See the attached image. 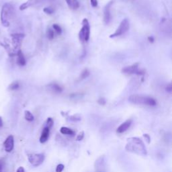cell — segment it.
<instances>
[{"mask_svg": "<svg viewBox=\"0 0 172 172\" xmlns=\"http://www.w3.org/2000/svg\"><path fill=\"white\" fill-rule=\"evenodd\" d=\"M49 133H50V129H49V128L47 127L44 128L43 131L41 133V137H40V143H45V142H47L48 139H49Z\"/></svg>", "mask_w": 172, "mask_h": 172, "instance_id": "obj_13", "label": "cell"}, {"mask_svg": "<svg viewBox=\"0 0 172 172\" xmlns=\"http://www.w3.org/2000/svg\"><path fill=\"white\" fill-rule=\"evenodd\" d=\"M47 37L50 40H52L54 38V32L52 29H49L47 31Z\"/></svg>", "mask_w": 172, "mask_h": 172, "instance_id": "obj_23", "label": "cell"}, {"mask_svg": "<svg viewBox=\"0 0 172 172\" xmlns=\"http://www.w3.org/2000/svg\"><path fill=\"white\" fill-rule=\"evenodd\" d=\"M171 90H172L171 85V84H169V85H168L167 86V87H166V91H168V92H171Z\"/></svg>", "mask_w": 172, "mask_h": 172, "instance_id": "obj_32", "label": "cell"}, {"mask_svg": "<svg viewBox=\"0 0 172 172\" xmlns=\"http://www.w3.org/2000/svg\"><path fill=\"white\" fill-rule=\"evenodd\" d=\"M24 117H25V119L28 122L33 121L34 119H35L33 114L28 110H26L24 112Z\"/></svg>", "mask_w": 172, "mask_h": 172, "instance_id": "obj_19", "label": "cell"}, {"mask_svg": "<svg viewBox=\"0 0 172 172\" xmlns=\"http://www.w3.org/2000/svg\"><path fill=\"white\" fill-rule=\"evenodd\" d=\"M68 6L72 9H77L79 6V3L77 0H65Z\"/></svg>", "mask_w": 172, "mask_h": 172, "instance_id": "obj_15", "label": "cell"}, {"mask_svg": "<svg viewBox=\"0 0 172 172\" xmlns=\"http://www.w3.org/2000/svg\"><path fill=\"white\" fill-rule=\"evenodd\" d=\"M138 67H139V64L135 63L134 65L128 66L126 67L123 69V72L124 73L127 74H133V73H139V70H138Z\"/></svg>", "mask_w": 172, "mask_h": 172, "instance_id": "obj_11", "label": "cell"}, {"mask_svg": "<svg viewBox=\"0 0 172 172\" xmlns=\"http://www.w3.org/2000/svg\"><path fill=\"white\" fill-rule=\"evenodd\" d=\"M129 27H130L129 21L128 20V19L127 18L124 19L121 22V24H120L119 28L116 29V30L115 31V33H113L112 35H110V37L114 38L124 35V34L126 33L128 30H129Z\"/></svg>", "mask_w": 172, "mask_h": 172, "instance_id": "obj_6", "label": "cell"}, {"mask_svg": "<svg viewBox=\"0 0 172 172\" xmlns=\"http://www.w3.org/2000/svg\"><path fill=\"white\" fill-rule=\"evenodd\" d=\"M89 75V71L88 69H84L83 71L81 72V75H80V78L81 79H85V78H87Z\"/></svg>", "mask_w": 172, "mask_h": 172, "instance_id": "obj_20", "label": "cell"}, {"mask_svg": "<svg viewBox=\"0 0 172 172\" xmlns=\"http://www.w3.org/2000/svg\"><path fill=\"white\" fill-rule=\"evenodd\" d=\"M28 159L32 165L34 167H38L41 165L45 161V156L43 153L30 154L28 156Z\"/></svg>", "mask_w": 172, "mask_h": 172, "instance_id": "obj_5", "label": "cell"}, {"mask_svg": "<svg viewBox=\"0 0 172 172\" xmlns=\"http://www.w3.org/2000/svg\"><path fill=\"white\" fill-rule=\"evenodd\" d=\"M13 40V45L14 46L15 49H18L21 45L22 39H23L24 35L22 34H15V35H12Z\"/></svg>", "mask_w": 172, "mask_h": 172, "instance_id": "obj_10", "label": "cell"}, {"mask_svg": "<svg viewBox=\"0 0 172 172\" xmlns=\"http://www.w3.org/2000/svg\"><path fill=\"white\" fill-rule=\"evenodd\" d=\"M30 5H31L30 3H29L28 1L27 2L22 3V4L20 6V10H24V9L28 8V7L29 6H30Z\"/></svg>", "mask_w": 172, "mask_h": 172, "instance_id": "obj_21", "label": "cell"}, {"mask_svg": "<svg viewBox=\"0 0 172 172\" xmlns=\"http://www.w3.org/2000/svg\"><path fill=\"white\" fill-rule=\"evenodd\" d=\"M5 165V160L4 159H0V171H2L3 168Z\"/></svg>", "mask_w": 172, "mask_h": 172, "instance_id": "obj_28", "label": "cell"}, {"mask_svg": "<svg viewBox=\"0 0 172 172\" xmlns=\"http://www.w3.org/2000/svg\"><path fill=\"white\" fill-rule=\"evenodd\" d=\"M53 29L55 30L56 32H57V34H59V35L61 34V33H62L61 28L60 27L59 25H57V24H53Z\"/></svg>", "mask_w": 172, "mask_h": 172, "instance_id": "obj_24", "label": "cell"}, {"mask_svg": "<svg viewBox=\"0 0 172 172\" xmlns=\"http://www.w3.org/2000/svg\"><path fill=\"white\" fill-rule=\"evenodd\" d=\"M64 168H65V166H64L63 164L60 163L56 167V172H62L63 171Z\"/></svg>", "mask_w": 172, "mask_h": 172, "instance_id": "obj_25", "label": "cell"}, {"mask_svg": "<svg viewBox=\"0 0 172 172\" xmlns=\"http://www.w3.org/2000/svg\"><path fill=\"white\" fill-rule=\"evenodd\" d=\"M3 127V120L1 119V117L0 116V128Z\"/></svg>", "mask_w": 172, "mask_h": 172, "instance_id": "obj_34", "label": "cell"}, {"mask_svg": "<svg viewBox=\"0 0 172 172\" xmlns=\"http://www.w3.org/2000/svg\"><path fill=\"white\" fill-rule=\"evenodd\" d=\"M14 14V7L11 3H5L1 11V22L4 27H8Z\"/></svg>", "mask_w": 172, "mask_h": 172, "instance_id": "obj_2", "label": "cell"}, {"mask_svg": "<svg viewBox=\"0 0 172 172\" xmlns=\"http://www.w3.org/2000/svg\"><path fill=\"white\" fill-rule=\"evenodd\" d=\"M132 124V120L131 119H129L127 121H126L125 123H123V124H121V125L118 127V129L116 130L117 133L121 134L125 133V131H127L128 129H129L130 127H131Z\"/></svg>", "mask_w": 172, "mask_h": 172, "instance_id": "obj_9", "label": "cell"}, {"mask_svg": "<svg viewBox=\"0 0 172 172\" xmlns=\"http://www.w3.org/2000/svg\"><path fill=\"white\" fill-rule=\"evenodd\" d=\"M105 166V161H104V157L101 156L98 159H96L95 163V167L97 169V171H104L102 168L104 167Z\"/></svg>", "mask_w": 172, "mask_h": 172, "instance_id": "obj_12", "label": "cell"}, {"mask_svg": "<svg viewBox=\"0 0 172 172\" xmlns=\"http://www.w3.org/2000/svg\"><path fill=\"white\" fill-rule=\"evenodd\" d=\"M16 172H25V169H24V168L21 166V167H19L18 168Z\"/></svg>", "mask_w": 172, "mask_h": 172, "instance_id": "obj_33", "label": "cell"}, {"mask_svg": "<svg viewBox=\"0 0 172 172\" xmlns=\"http://www.w3.org/2000/svg\"><path fill=\"white\" fill-rule=\"evenodd\" d=\"M44 12H45V13L48 14H51L53 12V9H52L51 7H45V8L44 9Z\"/></svg>", "mask_w": 172, "mask_h": 172, "instance_id": "obj_27", "label": "cell"}, {"mask_svg": "<svg viewBox=\"0 0 172 172\" xmlns=\"http://www.w3.org/2000/svg\"><path fill=\"white\" fill-rule=\"evenodd\" d=\"M129 101L130 102L135 104H141L147 105L150 106H155L157 104V102L155 99L150 97L143 96L139 95H132L129 98Z\"/></svg>", "mask_w": 172, "mask_h": 172, "instance_id": "obj_3", "label": "cell"}, {"mask_svg": "<svg viewBox=\"0 0 172 172\" xmlns=\"http://www.w3.org/2000/svg\"><path fill=\"white\" fill-rule=\"evenodd\" d=\"M149 40L150 42H153V41H154L153 37H149Z\"/></svg>", "mask_w": 172, "mask_h": 172, "instance_id": "obj_35", "label": "cell"}, {"mask_svg": "<svg viewBox=\"0 0 172 172\" xmlns=\"http://www.w3.org/2000/svg\"><path fill=\"white\" fill-rule=\"evenodd\" d=\"M113 3V1H111L106 5L104 9V22L106 24H108L112 20V15L110 12L111 6Z\"/></svg>", "mask_w": 172, "mask_h": 172, "instance_id": "obj_7", "label": "cell"}, {"mask_svg": "<svg viewBox=\"0 0 172 172\" xmlns=\"http://www.w3.org/2000/svg\"><path fill=\"white\" fill-rule=\"evenodd\" d=\"M0 172H2V171H0Z\"/></svg>", "mask_w": 172, "mask_h": 172, "instance_id": "obj_37", "label": "cell"}, {"mask_svg": "<svg viewBox=\"0 0 172 172\" xmlns=\"http://www.w3.org/2000/svg\"><path fill=\"white\" fill-rule=\"evenodd\" d=\"M17 63L18 65L20 66H24L26 65V61L24 55L22 53L20 50H18L17 53Z\"/></svg>", "mask_w": 172, "mask_h": 172, "instance_id": "obj_14", "label": "cell"}, {"mask_svg": "<svg viewBox=\"0 0 172 172\" xmlns=\"http://www.w3.org/2000/svg\"><path fill=\"white\" fill-rule=\"evenodd\" d=\"M125 149L138 155H147V152L143 141L138 137H132L128 139Z\"/></svg>", "mask_w": 172, "mask_h": 172, "instance_id": "obj_1", "label": "cell"}, {"mask_svg": "<svg viewBox=\"0 0 172 172\" xmlns=\"http://www.w3.org/2000/svg\"><path fill=\"white\" fill-rule=\"evenodd\" d=\"M143 136H144V137H145V139H147V143H150V141H151V138H150L149 136L147 134H145V135H144Z\"/></svg>", "mask_w": 172, "mask_h": 172, "instance_id": "obj_31", "label": "cell"}, {"mask_svg": "<svg viewBox=\"0 0 172 172\" xmlns=\"http://www.w3.org/2000/svg\"><path fill=\"white\" fill-rule=\"evenodd\" d=\"M3 147L5 151L7 153H10L13 151L14 147V138L13 135H9L6 138L5 141L3 142Z\"/></svg>", "mask_w": 172, "mask_h": 172, "instance_id": "obj_8", "label": "cell"}, {"mask_svg": "<svg viewBox=\"0 0 172 172\" xmlns=\"http://www.w3.org/2000/svg\"><path fill=\"white\" fill-rule=\"evenodd\" d=\"M83 138H84V132L81 131L77 135V137H76V140L78 141H81V140H83Z\"/></svg>", "mask_w": 172, "mask_h": 172, "instance_id": "obj_26", "label": "cell"}, {"mask_svg": "<svg viewBox=\"0 0 172 172\" xmlns=\"http://www.w3.org/2000/svg\"><path fill=\"white\" fill-rule=\"evenodd\" d=\"M49 87L53 91H55V92L60 93L62 91V88L59 85H58V84H56V83L51 84V85H49Z\"/></svg>", "mask_w": 172, "mask_h": 172, "instance_id": "obj_18", "label": "cell"}, {"mask_svg": "<svg viewBox=\"0 0 172 172\" xmlns=\"http://www.w3.org/2000/svg\"><path fill=\"white\" fill-rule=\"evenodd\" d=\"M54 121L52 118H48L47 121V127L49 128V129H51V128L53 126Z\"/></svg>", "mask_w": 172, "mask_h": 172, "instance_id": "obj_22", "label": "cell"}, {"mask_svg": "<svg viewBox=\"0 0 172 172\" xmlns=\"http://www.w3.org/2000/svg\"><path fill=\"white\" fill-rule=\"evenodd\" d=\"M95 172H104V171H96Z\"/></svg>", "mask_w": 172, "mask_h": 172, "instance_id": "obj_36", "label": "cell"}, {"mask_svg": "<svg viewBox=\"0 0 172 172\" xmlns=\"http://www.w3.org/2000/svg\"><path fill=\"white\" fill-rule=\"evenodd\" d=\"M60 132H61V134L63 135H74V132L72 131L71 129L69 128L65 127H63L61 128L60 129Z\"/></svg>", "mask_w": 172, "mask_h": 172, "instance_id": "obj_16", "label": "cell"}, {"mask_svg": "<svg viewBox=\"0 0 172 172\" xmlns=\"http://www.w3.org/2000/svg\"><path fill=\"white\" fill-rule=\"evenodd\" d=\"M20 87V83L18 81H13L12 83L9 84V87H8V89L11 91H14V90H16Z\"/></svg>", "mask_w": 172, "mask_h": 172, "instance_id": "obj_17", "label": "cell"}, {"mask_svg": "<svg viewBox=\"0 0 172 172\" xmlns=\"http://www.w3.org/2000/svg\"><path fill=\"white\" fill-rule=\"evenodd\" d=\"M91 4L93 7H97L98 6V0H90Z\"/></svg>", "mask_w": 172, "mask_h": 172, "instance_id": "obj_29", "label": "cell"}, {"mask_svg": "<svg viewBox=\"0 0 172 172\" xmlns=\"http://www.w3.org/2000/svg\"><path fill=\"white\" fill-rule=\"evenodd\" d=\"M98 104H100V105H104L106 104V100L104 98H100L98 100Z\"/></svg>", "mask_w": 172, "mask_h": 172, "instance_id": "obj_30", "label": "cell"}, {"mask_svg": "<svg viewBox=\"0 0 172 172\" xmlns=\"http://www.w3.org/2000/svg\"><path fill=\"white\" fill-rule=\"evenodd\" d=\"M82 24L83 26L79 34V39L82 42H87L89 39V35H90V26L88 20L86 18L83 19Z\"/></svg>", "mask_w": 172, "mask_h": 172, "instance_id": "obj_4", "label": "cell"}]
</instances>
